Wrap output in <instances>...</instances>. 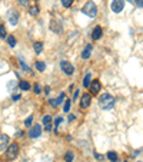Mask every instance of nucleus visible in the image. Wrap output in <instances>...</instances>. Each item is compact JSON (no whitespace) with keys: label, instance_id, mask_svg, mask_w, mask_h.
<instances>
[{"label":"nucleus","instance_id":"f257e3e1","mask_svg":"<svg viewBox=\"0 0 143 162\" xmlns=\"http://www.w3.org/2000/svg\"><path fill=\"white\" fill-rule=\"evenodd\" d=\"M116 100H115V96L110 95V93H102L99 96V106L103 110H109L115 106Z\"/></svg>","mask_w":143,"mask_h":162},{"label":"nucleus","instance_id":"f03ea898","mask_svg":"<svg viewBox=\"0 0 143 162\" xmlns=\"http://www.w3.org/2000/svg\"><path fill=\"white\" fill-rule=\"evenodd\" d=\"M82 13H83V14H86V16L90 17V19L96 17V16H97V6H96V3H95V1H92V0L86 1V4H85V6H83V9H82Z\"/></svg>","mask_w":143,"mask_h":162},{"label":"nucleus","instance_id":"7ed1b4c3","mask_svg":"<svg viewBox=\"0 0 143 162\" xmlns=\"http://www.w3.org/2000/svg\"><path fill=\"white\" fill-rule=\"evenodd\" d=\"M17 155H19V145L17 143H9V146L4 151V159L13 161L17 158Z\"/></svg>","mask_w":143,"mask_h":162},{"label":"nucleus","instance_id":"20e7f679","mask_svg":"<svg viewBox=\"0 0 143 162\" xmlns=\"http://www.w3.org/2000/svg\"><path fill=\"white\" fill-rule=\"evenodd\" d=\"M60 67H62V70H63L67 76H72L75 73V66L72 65L70 62H67V60H62V62H60Z\"/></svg>","mask_w":143,"mask_h":162},{"label":"nucleus","instance_id":"39448f33","mask_svg":"<svg viewBox=\"0 0 143 162\" xmlns=\"http://www.w3.org/2000/svg\"><path fill=\"white\" fill-rule=\"evenodd\" d=\"M110 9L113 13H120L125 9V0H112Z\"/></svg>","mask_w":143,"mask_h":162},{"label":"nucleus","instance_id":"423d86ee","mask_svg":"<svg viewBox=\"0 0 143 162\" xmlns=\"http://www.w3.org/2000/svg\"><path fill=\"white\" fill-rule=\"evenodd\" d=\"M40 135H42V126H40V125H34V126H32L30 130H29V136H30L32 139L40 138Z\"/></svg>","mask_w":143,"mask_h":162},{"label":"nucleus","instance_id":"0eeeda50","mask_svg":"<svg viewBox=\"0 0 143 162\" xmlns=\"http://www.w3.org/2000/svg\"><path fill=\"white\" fill-rule=\"evenodd\" d=\"M9 142H10L9 135H6V133H0V152H3L7 146H9Z\"/></svg>","mask_w":143,"mask_h":162},{"label":"nucleus","instance_id":"6e6552de","mask_svg":"<svg viewBox=\"0 0 143 162\" xmlns=\"http://www.w3.org/2000/svg\"><path fill=\"white\" fill-rule=\"evenodd\" d=\"M90 102H92V96L89 93H85L82 95V99H80V108L82 109H86L90 106Z\"/></svg>","mask_w":143,"mask_h":162},{"label":"nucleus","instance_id":"1a4fd4ad","mask_svg":"<svg viewBox=\"0 0 143 162\" xmlns=\"http://www.w3.org/2000/svg\"><path fill=\"white\" fill-rule=\"evenodd\" d=\"M89 87H90V92H92L93 95H97V92H99L100 87H102V83H100V80L96 79V80H92V82H90V86Z\"/></svg>","mask_w":143,"mask_h":162},{"label":"nucleus","instance_id":"9d476101","mask_svg":"<svg viewBox=\"0 0 143 162\" xmlns=\"http://www.w3.org/2000/svg\"><path fill=\"white\" fill-rule=\"evenodd\" d=\"M65 99H66V93H60L59 97H56V99H50V103H52L55 108H57L60 103H63V102H65Z\"/></svg>","mask_w":143,"mask_h":162},{"label":"nucleus","instance_id":"9b49d317","mask_svg":"<svg viewBox=\"0 0 143 162\" xmlns=\"http://www.w3.org/2000/svg\"><path fill=\"white\" fill-rule=\"evenodd\" d=\"M102 36H103V29H102L100 26H96V27L93 29V32H92V37H93L95 40H99V39H102Z\"/></svg>","mask_w":143,"mask_h":162},{"label":"nucleus","instance_id":"f8f14e48","mask_svg":"<svg viewBox=\"0 0 143 162\" xmlns=\"http://www.w3.org/2000/svg\"><path fill=\"white\" fill-rule=\"evenodd\" d=\"M17 20H19V13H17V11L10 10V13H9V22H10L13 26H16Z\"/></svg>","mask_w":143,"mask_h":162},{"label":"nucleus","instance_id":"ddd939ff","mask_svg":"<svg viewBox=\"0 0 143 162\" xmlns=\"http://www.w3.org/2000/svg\"><path fill=\"white\" fill-rule=\"evenodd\" d=\"M43 125L46 126V130H52V128H53V125H52V116H49V115L43 116Z\"/></svg>","mask_w":143,"mask_h":162},{"label":"nucleus","instance_id":"4468645a","mask_svg":"<svg viewBox=\"0 0 143 162\" xmlns=\"http://www.w3.org/2000/svg\"><path fill=\"white\" fill-rule=\"evenodd\" d=\"M90 54H92V44H86V47L83 49V52H82V59H89L90 57Z\"/></svg>","mask_w":143,"mask_h":162},{"label":"nucleus","instance_id":"2eb2a0df","mask_svg":"<svg viewBox=\"0 0 143 162\" xmlns=\"http://www.w3.org/2000/svg\"><path fill=\"white\" fill-rule=\"evenodd\" d=\"M33 49L37 54H40L42 53V50H43V43H42V42H36V43L33 44Z\"/></svg>","mask_w":143,"mask_h":162},{"label":"nucleus","instance_id":"dca6fc26","mask_svg":"<svg viewBox=\"0 0 143 162\" xmlns=\"http://www.w3.org/2000/svg\"><path fill=\"white\" fill-rule=\"evenodd\" d=\"M57 24H60V23L52 20V22H50V29H52L53 32H56V33H60V32H62V29H60V27H57Z\"/></svg>","mask_w":143,"mask_h":162},{"label":"nucleus","instance_id":"f3484780","mask_svg":"<svg viewBox=\"0 0 143 162\" xmlns=\"http://www.w3.org/2000/svg\"><path fill=\"white\" fill-rule=\"evenodd\" d=\"M19 87H20L22 90H29V89H30V83H29L27 80H20Z\"/></svg>","mask_w":143,"mask_h":162},{"label":"nucleus","instance_id":"a211bd4d","mask_svg":"<svg viewBox=\"0 0 143 162\" xmlns=\"http://www.w3.org/2000/svg\"><path fill=\"white\" fill-rule=\"evenodd\" d=\"M6 40H7V43H9L10 47H14V46H16V39H14L13 34H9V36L6 37Z\"/></svg>","mask_w":143,"mask_h":162},{"label":"nucleus","instance_id":"6ab92c4d","mask_svg":"<svg viewBox=\"0 0 143 162\" xmlns=\"http://www.w3.org/2000/svg\"><path fill=\"white\" fill-rule=\"evenodd\" d=\"M39 11H40L39 6H36V4H34V6H29V13H30L32 16H36Z\"/></svg>","mask_w":143,"mask_h":162},{"label":"nucleus","instance_id":"aec40b11","mask_svg":"<svg viewBox=\"0 0 143 162\" xmlns=\"http://www.w3.org/2000/svg\"><path fill=\"white\" fill-rule=\"evenodd\" d=\"M107 158H109V161H112V162H117V153L110 151V152H107Z\"/></svg>","mask_w":143,"mask_h":162},{"label":"nucleus","instance_id":"412c9836","mask_svg":"<svg viewBox=\"0 0 143 162\" xmlns=\"http://www.w3.org/2000/svg\"><path fill=\"white\" fill-rule=\"evenodd\" d=\"M34 67H36L39 72H44V69H46V63H44V62H36Z\"/></svg>","mask_w":143,"mask_h":162},{"label":"nucleus","instance_id":"4be33fe9","mask_svg":"<svg viewBox=\"0 0 143 162\" xmlns=\"http://www.w3.org/2000/svg\"><path fill=\"white\" fill-rule=\"evenodd\" d=\"M83 86H85V87L90 86V75H89V73L85 76V79H83Z\"/></svg>","mask_w":143,"mask_h":162},{"label":"nucleus","instance_id":"5701e85b","mask_svg":"<svg viewBox=\"0 0 143 162\" xmlns=\"http://www.w3.org/2000/svg\"><path fill=\"white\" fill-rule=\"evenodd\" d=\"M60 3H62V6L63 7H70L72 6V3H73V0H60Z\"/></svg>","mask_w":143,"mask_h":162},{"label":"nucleus","instance_id":"b1692460","mask_svg":"<svg viewBox=\"0 0 143 162\" xmlns=\"http://www.w3.org/2000/svg\"><path fill=\"white\" fill-rule=\"evenodd\" d=\"M6 33H7L6 26H0V39H4L6 37Z\"/></svg>","mask_w":143,"mask_h":162},{"label":"nucleus","instance_id":"393cba45","mask_svg":"<svg viewBox=\"0 0 143 162\" xmlns=\"http://www.w3.org/2000/svg\"><path fill=\"white\" fill-rule=\"evenodd\" d=\"M65 161L66 162H73V153H72V152H66V155H65Z\"/></svg>","mask_w":143,"mask_h":162},{"label":"nucleus","instance_id":"a878e982","mask_svg":"<svg viewBox=\"0 0 143 162\" xmlns=\"http://www.w3.org/2000/svg\"><path fill=\"white\" fill-rule=\"evenodd\" d=\"M19 62H20V65H22L23 70H29V69H30V67H29V66L26 65V62H24V60H23V57H19Z\"/></svg>","mask_w":143,"mask_h":162},{"label":"nucleus","instance_id":"bb28decb","mask_svg":"<svg viewBox=\"0 0 143 162\" xmlns=\"http://www.w3.org/2000/svg\"><path fill=\"white\" fill-rule=\"evenodd\" d=\"M70 105H72V100H65V106H63V110H65V112H69V109H70Z\"/></svg>","mask_w":143,"mask_h":162},{"label":"nucleus","instance_id":"cd10ccee","mask_svg":"<svg viewBox=\"0 0 143 162\" xmlns=\"http://www.w3.org/2000/svg\"><path fill=\"white\" fill-rule=\"evenodd\" d=\"M32 122H33V116L30 115L29 118H27L26 120H24V125H26V126H30V125H32Z\"/></svg>","mask_w":143,"mask_h":162},{"label":"nucleus","instance_id":"c85d7f7f","mask_svg":"<svg viewBox=\"0 0 143 162\" xmlns=\"http://www.w3.org/2000/svg\"><path fill=\"white\" fill-rule=\"evenodd\" d=\"M33 89H34V93H36V95H39V93L42 92V87H40V85H39V83H36Z\"/></svg>","mask_w":143,"mask_h":162},{"label":"nucleus","instance_id":"c756f323","mask_svg":"<svg viewBox=\"0 0 143 162\" xmlns=\"http://www.w3.org/2000/svg\"><path fill=\"white\" fill-rule=\"evenodd\" d=\"M17 3H19L20 6H27V4H29V0H17Z\"/></svg>","mask_w":143,"mask_h":162},{"label":"nucleus","instance_id":"7c9ffc66","mask_svg":"<svg viewBox=\"0 0 143 162\" xmlns=\"http://www.w3.org/2000/svg\"><path fill=\"white\" fill-rule=\"evenodd\" d=\"M62 123V118H56L55 119V126H59Z\"/></svg>","mask_w":143,"mask_h":162},{"label":"nucleus","instance_id":"2f4dec72","mask_svg":"<svg viewBox=\"0 0 143 162\" xmlns=\"http://www.w3.org/2000/svg\"><path fill=\"white\" fill-rule=\"evenodd\" d=\"M44 93H46V95H49V93H50V87H49V86L44 87Z\"/></svg>","mask_w":143,"mask_h":162},{"label":"nucleus","instance_id":"473e14b6","mask_svg":"<svg viewBox=\"0 0 143 162\" xmlns=\"http://www.w3.org/2000/svg\"><path fill=\"white\" fill-rule=\"evenodd\" d=\"M77 96H79V90H75V93H73V100L77 99Z\"/></svg>","mask_w":143,"mask_h":162},{"label":"nucleus","instance_id":"72a5a7b5","mask_svg":"<svg viewBox=\"0 0 143 162\" xmlns=\"http://www.w3.org/2000/svg\"><path fill=\"white\" fill-rule=\"evenodd\" d=\"M20 99V95H13V100H19Z\"/></svg>","mask_w":143,"mask_h":162},{"label":"nucleus","instance_id":"f704fd0d","mask_svg":"<svg viewBox=\"0 0 143 162\" xmlns=\"http://www.w3.org/2000/svg\"><path fill=\"white\" fill-rule=\"evenodd\" d=\"M95 156H96L97 159H102V158H103V156H102V155H99V153H95Z\"/></svg>","mask_w":143,"mask_h":162},{"label":"nucleus","instance_id":"c9c22d12","mask_svg":"<svg viewBox=\"0 0 143 162\" xmlns=\"http://www.w3.org/2000/svg\"><path fill=\"white\" fill-rule=\"evenodd\" d=\"M127 1H130V3H133V4H136V1H137V0H127Z\"/></svg>","mask_w":143,"mask_h":162},{"label":"nucleus","instance_id":"e433bc0d","mask_svg":"<svg viewBox=\"0 0 143 162\" xmlns=\"http://www.w3.org/2000/svg\"><path fill=\"white\" fill-rule=\"evenodd\" d=\"M36 1H40V0H36Z\"/></svg>","mask_w":143,"mask_h":162},{"label":"nucleus","instance_id":"4c0bfd02","mask_svg":"<svg viewBox=\"0 0 143 162\" xmlns=\"http://www.w3.org/2000/svg\"><path fill=\"white\" fill-rule=\"evenodd\" d=\"M125 162H129V161H125Z\"/></svg>","mask_w":143,"mask_h":162}]
</instances>
